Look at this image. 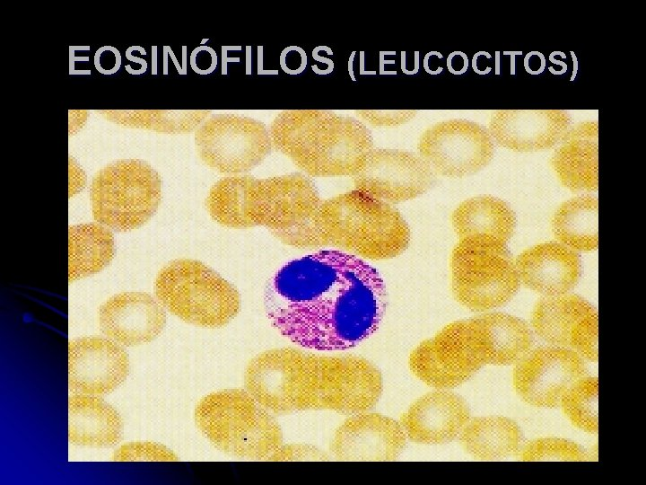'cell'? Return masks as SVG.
<instances>
[{
	"mask_svg": "<svg viewBox=\"0 0 646 485\" xmlns=\"http://www.w3.org/2000/svg\"><path fill=\"white\" fill-rule=\"evenodd\" d=\"M412 373L438 389L458 386L485 365L482 341L472 319L447 324L422 341L408 358Z\"/></svg>",
	"mask_w": 646,
	"mask_h": 485,
	"instance_id": "8fae6325",
	"label": "cell"
},
{
	"mask_svg": "<svg viewBox=\"0 0 646 485\" xmlns=\"http://www.w3.org/2000/svg\"><path fill=\"white\" fill-rule=\"evenodd\" d=\"M450 286L455 300L475 312L508 303L520 280L507 243L493 238H463L450 257Z\"/></svg>",
	"mask_w": 646,
	"mask_h": 485,
	"instance_id": "ba28073f",
	"label": "cell"
},
{
	"mask_svg": "<svg viewBox=\"0 0 646 485\" xmlns=\"http://www.w3.org/2000/svg\"><path fill=\"white\" fill-rule=\"evenodd\" d=\"M470 419L469 408L460 396L446 391L418 398L404 412L400 424L415 443L441 445L459 436Z\"/></svg>",
	"mask_w": 646,
	"mask_h": 485,
	"instance_id": "d6986e66",
	"label": "cell"
},
{
	"mask_svg": "<svg viewBox=\"0 0 646 485\" xmlns=\"http://www.w3.org/2000/svg\"><path fill=\"white\" fill-rule=\"evenodd\" d=\"M549 60L554 64L560 65L562 66V71L563 73H565L567 71V69H568L567 64L563 61L556 60L552 54L549 55Z\"/></svg>",
	"mask_w": 646,
	"mask_h": 485,
	"instance_id": "ee69618b",
	"label": "cell"
},
{
	"mask_svg": "<svg viewBox=\"0 0 646 485\" xmlns=\"http://www.w3.org/2000/svg\"><path fill=\"white\" fill-rule=\"evenodd\" d=\"M280 66L287 74H301L307 66V54L301 47L289 46L280 55Z\"/></svg>",
	"mask_w": 646,
	"mask_h": 485,
	"instance_id": "d590c367",
	"label": "cell"
},
{
	"mask_svg": "<svg viewBox=\"0 0 646 485\" xmlns=\"http://www.w3.org/2000/svg\"><path fill=\"white\" fill-rule=\"evenodd\" d=\"M123 420L102 399L91 394H74L68 400V437L77 445L107 447L119 442Z\"/></svg>",
	"mask_w": 646,
	"mask_h": 485,
	"instance_id": "7402d4cb",
	"label": "cell"
},
{
	"mask_svg": "<svg viewBox=\"0 0 646 485\" xmlns=\"http://www.w3.org/2000/svg\"><path fill=\"white\" fill-rule=\"evenodd\" d=\"M522 461H587L589 454L577 443L558 437H541L519 449Z\"/></svg>",
	"mask_w": 646,
	"mask_h": 485,
	"instance_id": "4dcf8cb0",
	"label": "cell"
},
{
	"mask_svg": "<svg viewBox=\"0 0 646 485\" xmlns=\"http://www.w3.org/2000/svg\"><path fill=\"white\" fill-rule=\"evenodd\" d=\"M592 310L586 299L575 294L543 296L533 309L532 326L546 342L569 348L572 328Z\"/></svg>",
	"mask_w": 646,
	"mask_h": 485,
	"instance_id": "4316f807",
	"label": "cell"
},
{
	"mask_svg": "<svg viewBox=\"0 0 646 485\" xmlns=\"http://www.w3.org/2000/svg\"><path fill=\"white\" fill-rule=\"evenodd\" d=\"M546 60L539 51L528 52L524 57V69L530 75H539L546 69Z\"/></svg>",
	"mask_w": 646,
	"mask_h": 485,
	"instance_id": "ab89813d",
	"label": "cell"
},
{
	"mask_svg": "<svg viewBox=\"0 0 646 485\" xmlns=\"http://www.w3.org/2000/svg\"><path fill=\"white\" fill-rule=\"evenodd\" d=\"M569 348L582 358L598 360V314L595 309L575 322L570 332Z\"/></svg>",
	"mask_w": 646,
	"mask_h": 485,
	"instance_id": "1f68e13d",
	"label": "cell"
},
{
	"mask_svg": "<svg viewBox=\"0 0 646 485\" xmlns=\"http://www.w3.org/2000/svg\"><path fill=\"white\" fill-rule=\"evenodd\" d=\"M194 419L216 449L235 457L274 461L284 445L274 413L247 389H223L205 395L195 407Z\"/></svg>",
	"mask_w": 646,
	"mask_h": 485,
	"instance_id": "8992f818",
	"label": "cell"
},
{
	"mask_svg": "<svg viewBox=\"0 0 646 485\" xmlns=\"http://www.w3.org/2000/svg\"><path fill=\"white\" fill-rule=\"evenodd\" d=\"M327 455L312 445L289 444L282 446L274 461L327 460Z\"/></svg>",
	"mask_w": 646,
	"mask_h": 485,
	"instance_id": "e575fe53",
	"label": "cell"
},
{
	"mask_svg": "<svg viewBox=\"0 0 646 485\" xmlns=\"http://www.w3.org/2000/svg\"><path fill=\"white\" fill-rule=\"evenodd\" d=\"M447 68L453 75H462L468 68V57L462 51H453L447 57Z\"/></svg>",
	"mask_w": 646,
	"mask_h": 485,
	"instance_id": "f35d334b",
	"label": "cell"
},
{
	"mask_svg": "<svg viewBox=\"0 0 646 485\" xmlns=\"http://www.w3.org/2000/svg\"><path fill=\"white\" fill-rule=\"evenodd\" d=\"M406 438L400 422L364 411L336 428L330 451L341 461H393L405 449Z\"/></svg>",
	"mask_w": 646,
	"mask_h": 485,
	"instance_id": "2e32d148",
	"label": "cell"
},
{
	"mask_svg": "<svg viewBox=\"0 0 646 485\" xmlns=\"http://www.w3.org/2000/svg\"><path fill=\"white\" fill-rule=\"evenodd\" d=\"M515 260L520 283L544 296L566 294L580 279L579 255L561 242L538 243Z\"/></svg>",
	"mask_w": 646,
	"mask_h": 485,
	"instance_id": "ffe728a7",
	"label": "cell"
},
{
	"mask_svg": "<svg viewBox=\"0 0 646 485\" xmlns=\"http://www.w3.org/2000/svg\"><path fill=\"white\" fill-rule=\"evenodd\" d=\"M598 198L581 196L563 202L552 218V230L559 242L577 251L598 247Z\"/></svg>",
	"mask_w": 646,
	"mask_h": 485,
	"instance_id": "83f0119b",
	"label": "cell"
},
{
	"mask_svg": "<svg viewBox=\"0 0 646 485\" xmlns=\"http://www.w3.org/2000/svg\"><path fill=\"white\" fill-rule=\"evenodd\" d=\"M264 306L272 326L292 343L345 350L377 331L387 290L379 271L362 259L322 250L280 268L266 286Z\"/></svg>",
	"mask_w": 646,
	"mask_h": 485,
	"instance_id": "6da1fadb",
	"label": "cell"
},
{
	"mask_svg": "<svg viewBox=\"0 0 646 485\" xmlns=\"http://www.w3.org/2000/svg\"><path fill=\"white\" fill-rule=\"evenodd\" d=\"M495 55V74L500 75V51H496Z\"/></svg>",
	"mask_w": 646,
	"mask_h": 485,
	"instance_id": "f6af8a7d",
	"label": "cell"
},
{
	"mask_svg": "<svg viewBox=\"0 0 646 485\" xmlns=\"http://www.w3.org/2000/svg\"><path fill=\"white\" fill-rule=\"evenodd\" d=\"M153 290L164 309L199 327H223L240 310L237 288L205 263L192 259L174 260L162 267Z\"/></svg>",
	"mask_w": 646,
	"mask_h": 485,
	"instance_id": "52a82bcc",
	"label": "cell"
},
{
	"mask_svg": "<svg viewBox=\"0 0 646 485\" xmlns=\"http://www.w3.org/2000/svg\"><path fill=\"white\" fill-rule=\"evenodd\" d=\"M458 436L462 448L481 460L509 457L519 451L522 445L518 424L502 416L470 419Z\"/></svg>",
	"mask_w": 646,
	"mask_h": 485,
	"instance_id": "d4e9b609",
	"label": "cell"
},
{
	"mask_svg": "<svg viewBox=\"0 0 646 485\" xmlns=\"http://www.w3.org/2000/svg\"><path fill=\"white\" fill-rule=\"evenodd\" d=\"M433 182L434 172L421 156L388 148L373 149L354 176V190L390 204L414 199Z\"/></svg>",
	"mask_w": 646,
	"mask_h": 485,
	"instance_id": "5bb4252c",
	"label": "cell"
},
{
	"mask_svg": "<svg viewBox=\"0 0 646 485\" xmlns=\"http://www.w3.org/2000/svg\"><path fill=\"white\" fill-rule=\"evenodd\" d=\"M190 64L196 73L201 75L209 74L216 67V52L210 47H197L191 53Z\"/></svg>",
	"mask_w": 646,
	"mask_h": 485,
	"instance_id": "74e56055",
	"label": "cell"
},
{
	"mask_svg": "<svg viewBox=\"0 0 646 485\" xmlns=\"http://www.w3.org/2000/svg\"><path fill=\"white\" fill-rule=\"evenodd\" d=\"M128 372V356L118 342L98 336L70 340L68 383L71 391L91 395L108 393L123 384Z\"/></svg>",
	"mask_w": 646,
	"mask_h": 485,
	"instance_id": "9a60e30c",
	"label": "cell"
},
{
	"mask_svg": "<svg viewBox=\"0 0 646 485\" xmlns=\"http://www.w3.org/2000/svg\"><path fill=\"white\" fill-rule=\"evenodd\" d=\"M69 281L74 282L103 270L115 255L111 230L99 223L71 225L68 234Z\"/></svg>",
	"mask_w": 646,
	"mask_h": 485,
	"instance_id": "484cf974",
	"label": "cell"
},
{
	"mask_svg": "<svg viewBox=\"0 0 646 485\" xmlns=\"http://www.w3.org/2000/svg\"><path fill=\"white\" fill-rule=\"evenodd\" d=\"M320 217L327 245L361 259H392L410 242V229L400 212L357 190L323 200Z\"/></svg>",
	"mask_w": 646,
	"mask_h": 485,
	"instance_id": "5b68a950",
	"label": "cell"
},
{
	"mask_svg": "<svg viewBox=\"0 0 646 485\" xmlns=\"http://www.w3.org/2000/svg\"><path fill=\"white\" fill-rule=\"evenodd\" d=\"M417 149L433 172L452 179L478 172L494 154L488 129L467 119H450L428 128L421 135Z\"/></svg>",
	"mask_w": 646,
	"mask_h": 485,
	"instance_id": "7c38bea8",
	"label": "cell"
},
{
	"mask_svg": "<svg viewBox=\"0 0 646 485\" xmlns=\"http://www.w3.org/2000/svg\"><path fill=\"white\" fill-rule=\"evenodd\" d=\"M450 221L459 239L485 237L506 243L516 226L515 214L510 206L491 195L462 201L453 210Z\"/></svg>",
	"mask_w": 646,
	"mask_h": 485,
	"instance_id": "cb8c5ba5",
	"label": "cell"
},
{
	"mask_svg": "<svg viewBox=\"0 0 646 485\" xmlns=\"http://www.w3.org/2000/svg\"><path fill=\"white\" fill-rule=\"evenodd\" d=\"M598 378L584 376L562 397L560 404L570 422L581 430L598 432Z\"/></svg>",
	"mask_w": 646,
	"mask_h": 485,
	"instance_id": "f546056e",
	"label": "cell"
},
{
	"mask_svg": "<svg viewBox=\"0 0 646 485\" xmlns=\"http://www.w3.org/2000/svg\"><path fill=\"white\" fill-rule=\"evenodd\" d=\"M274 146L312 177L354 176L374 149L366 126L328 110H285L269 127Z\"/></svg>",
	"mask_w": 646,
	"mask_h": 485,
	"instance_id": "277c9868",
	"label": "cell"
},
{
	"mask_svg": "<svg viewBox=\"0 0 646 485\" xmlns=\"http://www.w3.org/2000/svg\"><path fill=\"white\" fill-rule=\"evenodd\" d=\"M195 147L201 161L220 172L251 171L271 154L269 128L258 119L232 113L206 119L195 131Z\"/></svg>",
	"mask_w": 646,
	"mask_h": 485,
	"instance_id": "30bf717a",
	"label": "cell"
},
{
	"mask_svg": "<svg viewBox=\"0 0 646 485\" xmlns=\"http://www.w3.org/2000/svg\"><path fill=\"white\" fill-rule=\"evenodd\" d=\"M550 164L561 184L572 191H595L598 185V125L584 121L569 128Z\"/></svg>",
	"mask_w": 646,
	"mask_h": 485,
	"instance_id": "44dd1931",
	"label": "cell"
},
{
	"mask_svg": "<svg viewBox=\"0 0 646 485\" xmlns=\"http://www.w3.org/2000/svg\"><path fill=\"white\" fill-rule=\"evenodd\" d=\"M246 389L274 414L367 411L382 392V376L369 360L291 347L263 351L249 362Z\"/></svg>",
	"mask_w": 646,
	"mask_h": 485,
	"instance_id": "7a4b0ae2",
	"label": "cell"
},
{
	"mask_svg": "<svg viewBox=\"0 0 646 485\" xmlns=\"http://www.w3.org/2000/svg\"><path fill=\"white\" fill-rule=\"evenodd\" d=\"M115 461H176V454L166 446L152 442H135L121 445L114 454Z\"/></svg>",
	"mask_w": 646,
	"mask_h": 485,
	"instance_id": "d6a6232c",
	"label": "cell"
},
{
	"mask_svg": "<svg viewBox=\"0 0 646 485\" xmlns=\"http://www.w3.org/2000/svg\"><path fill=\"white\" fill-rule=\"evenodd\" d=\"M120 65L121 56L116 48L104 46L95 52L94 66L99 72L111 75L118 70Z\"/></svg>",
	"mask_w": 646,
	"mask_h": 485,
	"instance_id": "8d00e7d4",
	"label": "cell"
},
{
	"mask_svg": "<svg viewBox=\"0 0 646 485\" xmlns=\"http://www.w3.org/2000/svg\"><path fill=\"white\" fill-rule=\"evenodd\" d=\"M572 122L560 110H499L493 113L488 131L498 146L519 153L554 146Z\"/></svg>",
	"mask_w": 646,
	"mask_h": 485,
	"instance_id": "ac0fdd59",
	"label": "cell"
},
{
	"mask_svg": "<svg viewBox=\"0 0 646 485\" xmlns=\"http://www.w3.org/2000/svg\"><path fill=\"white\" fill-rule=\"evenodd\" d=\"M570 54L572 55V61H573V70H572V77H571L570 81H573L575 79V76H576L577 71H578V60H577V57L575 56L573 51H570Z\"/></svg>",
	"mask_w": 646,
	"mask_h": 485,
	"instance_id": "7bdbcfd3",
	"label": "cell"
},
{
	"mask_svg": "<svg viewBox=\"0 0 646 485\" xmlns=\"http://www.w3.org/2000/svg\"><path fill=\"white\" fill-rule=\"evenodd\" d=\"M258 74H264L263 71V47H258Z\"/></svg>",
	"mask_w": 646,
	"mask_h": 485,
	"instance_id": "b9f144b4",
	"label": "cell"
},
{
	"mask_svg": "<svg viewBox=\"0 0 646 485\" xmlns=\"http://www.w3.org/2000/svg\"><path fill=\"white\" fill-rule=\"evenodd\" d=\"M90 201L94 220L111 231L126 233L146 224L162 201V179L149 163L122 159L92 178Z\"/></svg>",
	"mask_w": 646,
	"mask_h": 485,
	"instance_id": "9c48e42d",
	"label": "cell"
},
{
	"mask_svg": "<svg viewBox=\"0 0 646 485\" xmlns=\"http://www.w3.org/2000/svg\"><path fill=\"white\" fill-rule=\"evenodd\" d=\"M503 55H511V75H515V55H522V51H504Z\"/></svg>",
	"mask_w": 646,
	"mask_h": 485,
	"instance_id": "60d3db41",
	"label": "cell"
},
{
	"mask_svg": "<svg viewBox=\"0 0 646 485\" xmlns=\"http://www.w3.org/2000/svg\"><path fill=\"white\" fill-rule=\"evenodd\" d=\"M101 331L124 346H138L156 339L166 325L161 303L144 292H123L106 300L100 307Z\"/></svg>",
	"mask_w": 646,
	"mask_h": 485,
	"instance_id": "e0dca14e",
	"label": "cell"
},
{
	"mask_svg": "<svg viewBox=\"0 0 646 485\" xmlns=\"http://www.w3.org/2000/svg\"><path fill=\"white\" fill-rule=\"evenodd\" d=\"M355 114L373 127H397L414 119L415 110H356Z\"/></svg>",
	"mask_w": 646,
	"mask_h": 485,
	"instance_id": "836d02e7",
	"label": "cell"
},
{
	"mask_svg": "<svg viewBox=\"0 0 646 485\" xmlns=\"http://www.w3.org/2000/svg\"><path fill=\"white\" fill-rule=\"evenodd\" d=\"M473 320L482 341L485 365H513L531 350V331L519 318L491 313Z\"/></svg>",
	"mask_w": 646,
	"mask_h": 485,
	"instance_id": "603a6c76",
	"label": "cell"
},
{
	"mask_svg": "<svg viewBox=\"0 0 646 485\" xmlns=\"http://www.w3.org/2000/svg\"><path fill=\"white\" fill-rule=\"evenodd\" d=\"M323 199L314 182L295 172L269 178L232 175L209 190L210 216L228 228L264 226L297 248L327 245L320 217Z\"/></svg>",
	"mask_w": 646,
	"mask_h": 485,
	"instance_id": "3957f363",
	"label": "cell"
},
{
	"mask_svg": "<svg viewBox=\"0 0 646 485\" xmlns=\"http://www.w3.org/2000/svg\"><path fill=\"white\" fill-rule=\"evenodd\" d=\"M107 120L120 126L153 130L158 133L188 134L212 113L208 110H95Z\"/></svg>",
	"mask_w": 646,
	"mask_h": 485,
	"instance_id": "f1b7e54d",
	"label": "cell"
},
{
	"mask_svg": "<svg viewBox=\"0 0 646 485\" xmlns=\"http://www.w3.org/2000/svg\"><path fill=\"white\" fill-rule=\"evenodd\" d=\"M586 371L583 358L572 348L539 347L515 364L512 382L516 392L529 405L554 408Z\"/></svg>",
	"mask_w": 646,
	"mask_h": 485,
	"instance_id": "4fadbf2b",
	"label": "cell"
}]
</instances>
